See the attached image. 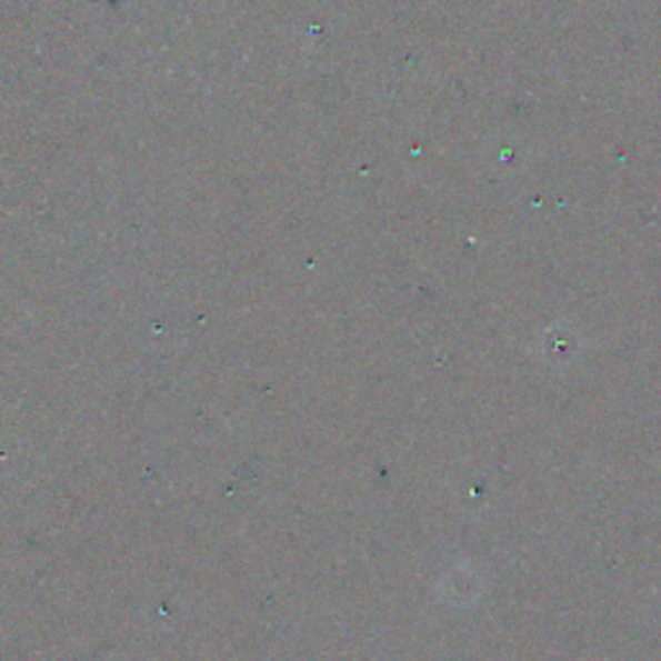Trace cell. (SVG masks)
<instances>
[]
</instances>
